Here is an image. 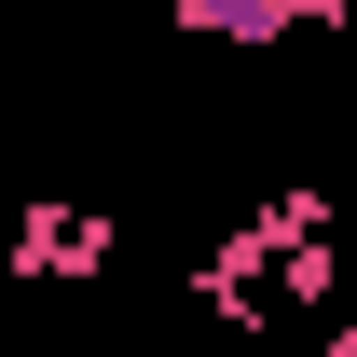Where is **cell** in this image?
<instances>
[{"mask_svg": "<svg viewBox=\"0 0 357 357\" xmlns=\"http://www.w3.org/2000/svg\"><path fill=\"white\" fill-rule=\"evenodd\" d=\"M96 261H110V220H96V206H55V192L14 206V275L55 289V275H96Z\"/></svg>", "mask_w": 357, "mask_h": 357, "instance_id": "obj_1", "label": "cell"}, {"mask_svg": "<svg viewBox=\"0 0 357 357\" xmlns=\"http://www.w3.org/2000/svg\"><path fill=\"white\" fill-rule=\"evenodd\" d=\"M357 0H178V28L206 42H289V28H344Z\"/></svg>", "mask_w": 357, "mask_h": 357, "instance_id": "obj_2", "label": "cell"}, {"mask_svg": "<svg viewBox=\"0 0 357 357\" xmlns=\"http://www.w3.org/2000/svg\"><path fill=\"white\" fill-rule=\"evenodd\" d=\"M330 357H357V316H330Z\"/></svg>", "mask_w": 357, "mask_h": 357, "instance_id": "obj_4", "label": "cell"}, {"mask_svg": "<svg viewBox=\"0 0 357 357\" xmlns=\"http://www.w3.org/2000/svg\"><path fill=\"white\" fill-rule=\"evenodd\" d=\"M261 275H289V316H330V303H344V248H330V234H275Z\"/></svg>", "mask_w": 357, "mask_h": 357, "instance_id": "obj_3", "label": "cell"}]
</instances>
